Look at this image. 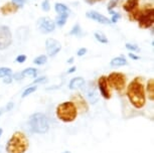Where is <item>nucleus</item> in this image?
<instances>
[{"label": "nucleus", "instance_id": "obj_1", "mask_svg": "<svg viewBox=\"0 0 154 153\" xmlns=\"http://www.w3.org/2000/svg\"><path fill=\"white\" fill-rule=\"evenodd\" d=\"M128 100L136 109H142L146 105V93L143 84V79L140 77H136L127 86L126 92Z\"/></svg>", "mask_w": 154, "mask_h": 153}, {"label": "nucleus", "instance_id": "obj_2", "mask_svg": "<svg viewBox=\"0 0 154 153\" xmlns=\"http://www.w3.org/2000/svg\"><path fill=\"white\" fill-rule=\"evenodd\" d=\"M29 148V140L24 133L16 131L11 135L5 145L7 153H25Z\"/></svg>", "mask_w": 154, "mask_h": 153}, {"label": "nucleus", "instance_id": "obj_3", "mask_svg": "<svg viewBox=\"0 0 154 153\" xmlns=\"http://www.w3.org/2000/svg\"><path fill=\"white\" fill-rule=\"evenodd\" d=\"M78 109L72 101L60 103L57 106V118L63 123H72L78 117Z\"/></svg>", "mask_w": 154, "mask_h": 153}, {"label": "nucleus", "instance_id": "obj_4", "mask_svg": "<svg viewBox=\"0 0 154 153\" xmlns=\"http://www.w3.org/2000/svg\"><path fill=\"white\" fill-rule=\"evenodd\" d=\"M30 129L37 134H45L49 130V123L43 113H33L28 119Z\"/></svg>", "mask_w": 154, "mask_h": 153}, {"label": "nucleus", "instance_id": "obj_5", "mask_svg": "<svg viewBox=\"0 0 154 153\" xmlns=\"http://www.w3.org/2000/svg\"><path fill=\"white\" fill-rule=\"evenodd\" d=\"M139 27L142 29H147L154 24V8L151 4L145 5L141 8V13L138 19Z\"/></svg>", "mask_w": 154, "mask_h": 153}, {"label": "nucleus", "instance_id": "obj_6", "mask_svg": "<svg viewBox=\"0 0 154 153\" xmlns=\"http://www.w3.org/2000/svg\"><path fill=\"white\" fill-rule=\"evenodd\" d=\"M107 82H108L110 88L114 89L115 91L123 92L127 86V78L123 73L120 72H112L111 74L107 77Z\"/></svg>", "mask_w": 154, "mask_h": 153}, {"label": "nucleus", "instance_id": "obj_7", "mask_svg": "<svg viewBox=\"0 0 154 153\" xmlns=\"http://www.w3.org/2000/svg\"><path fill=\"white\" fill-rule=\"evenodd\" d=\"M12 43V35L9 27L6 25L0 26V50H6Z\"/></svg>", "mask_w": 154, "mask_h": 153}, {"label": "nucleus", "instance_id": "obj_8", "mask_svg": "<svg viewBox=\"0 0 154 153\" xmlns=\"http://www.w3.org/2000/svg\"><path fill=\"white\" fill-rule=\"evenodd\" d=\"M37 28L42 33H51L56 28V23L49 17H40L37 20Z\"/></svg>", "mask_w": 154, "mask_h": 153}, {"label": "nucleus", "instance_id": "obj_9", "mask_svg": "<svg viewBox=\"0 0 154 153\" xmlns=\"http://www.w3.org/2000/svg\"><path fill=\"white\" fill-rule=\"evenodd\" d=\"M71 101L75 104V106L77 107V109H78V112H80V113L84 114L89 111L88 103H87L85 98H84L80 93L72 94L71 97Z\"/></svg>", "mask_w": 154, "mask_h": 153}, {"label": "nucleus", "instance_id": "obj_10", "mask_svg": "<svg viewBox=\"0 0 154 153\" xmlns=\"http://www.w3.org/2000/svg\"><path fill=\"white\" fill-rule=\"evenodd\" d=\"M98 88L100 91L101 96L105 100H110L112 98L111 88H110L108 82H107L106 76H101L98 80Z\"/></svg>", "mask_w": 154, "mask_h": 153}, {"label": "nucleus", "instance_id": "obj_11", "mask_svg": "<svg viewBox=\"0 0 154 153\" xmlns=\"http://www.w3.org/2000/svg\"><path fill=\"white\" fill-rule=\"evenodd\" d=\"M45 50L49 57H56L62 50V44L56 38L49 37L45 40Z\"/></svg>", "mask_w": 154, "mask_h": 153}, {"label": "nucleus", "instance_id": "obj_12", "mask_svg": "<svg viewBox=\"0 0 154 153\" xmlns=\"http://www.w3.org/2000/svg\"><path fill=\"white\" fill-rule=\"evenodd\" d=\"M86 16L90 19L94 20L96 22H99V23H101V24H110L111 23L110 19L107 18L105 15L100 14L99 12H97V11H94V10L88 11V12L86 13Z\"/></svg>", "mask_w": 154, "mask_h": 153}, {"label": "nucleus", "instance_id": "obj_13", "mask_svg": "<svg viewBox=\"0 0 154 153\" xmlns=\"http://www.w3.org/2000/svg\"><path fill=\"white\" fill-rule=\"evenodd\" d=\"M84 86H85V80H84L82 77L74 78V79L71 80V82L69 84V90H72V91L82 89Z\"/></svg>", "mask_w": 154, "mask_h": 153}, {"label": "nucleus", "instance_id": "obj_14", "mask_svg": "<svg viewBox=\"0 0 154 153\" xmlns=\"http://www.w3.org/2000/svg\"><path fill=\"white\" fill-rule=\"evenodd\" d=\"M19 9V7L15 5L14 3H6L4 4L3 6L0 8V10H1V13L3 14V15H8V14H13L17 12Z\"/></svg>", "mask_w": 154, "mask_h": 153}, {"label": "nucleus", "instance_id": "obj_15", "mask_svg": "<svg viewBox=\"0 0 154 153\" xmlns=\"http://www.w3.org/2000/svg\"><path fill=\"white\" fill-rule=\"evenodd\" d=\"M145 93H146L148 99H149L151 102H153L154 101V79L153 78H151V79L147 81Z\"/></svg>", "mask_w": 154, "mask_h": 153}, {"label": "nucleus", "instance_id": "obj_16", "mask_svg": "<svg viewBox=\"0 0 154 153\" xmlns=\"http://www.w3.org/2000/svg\"><path fill=\"white\" fill-rule=\"evenodd\" d=\"M139 6V0H126L123 5V9L126 12H131Z\"/></svg>", "mask_w": 154, "mask_h": 153}, {"label": "nucleus", "instance_id": "obj_17", "mask_svg": "<svg viewBox=\"0 0 154 153\" xmlns=\"http://www.w3.org/2000/svg\"><path fill=\"white\" fill-rule=\"evenodd\" d=\"M87 96H88V99L92 104H96L99 101L98 93L96 92L93 86H90V88L88 89V91H87Z\"/></svg>", "mask_w": 154, "mask_h": 153}, {"label": "nucleus", "instance_id": "obj_18", "mask_svg": "<svg viewBox=\"0 0 154 153\" xmlns=\"http://www.w3.org/2000/svg\"><path fill=\"white\" fill-rule=\"evenodd\" d=\"M127 60L125 59L124 57H116L114 59L111 60V62H110V65H111V67H123V66H126L127 65Z\"/></svg>", "mask_w": 154, "mask_h": 153}, {"label": "nucleus", "instance_id": "obj_19", "mask_svg": "<svg viewBox=\"0 0 154 153\" xmlns=\"http://www.w3.org/2000/svg\"><path fill=\"white\" fill-rule=\"evenodd\" d=\"M54 9H56V12L59 14V15H63V14L69 15V9L63 3H56Z\"/></svg>", "mask_w": 154, "mask_h": 153}, {"label": "nucleus", "instance_id": "obj_20", "mask_svg": "<svg viewBox=\"0 0 154 153\" xmlns=\"http://www.w3.org/2000/svg\"><path fill=\"white\" fill-rule=\"evenodd\" d=\"M23 77H31V78H36L37 77V70L33 68H27L25 70H23L21 72Z\"/></svg>", "mask_w": 154, "mask_h": 153}, {"label": "nucleus", "instance_id": "obj_21", "mask_svg": "<svg viewBox=\"0 0 154 153\" xmlns=\"http://www.w3.org/2000/svg\"><path fill=\"white\" fill-rule=\"evenodd\" d=\"M94 36H95V38L97 39L99 42H101V43H104V44H106V43L109 42V40H108V38H107V36L103 32H102V31H96V32L94 33Z\"/></svg>", "mask_w": 154, "mask_h": 153}, {"label": "nucleus", "instance_id": "obj_22", "mask_svg": "<svg viewBox=\"0 0 154 153\" xmlns=\"http://www.w3.org/2000/svg\"><path fill=\"white\" fill-rule=\"evenodd\" d=\"M48 62V57L45 56V54H42V56H38L37 57L33 60V63L34 65H37V66H42L46 63Z\"/></svg>", "mask_w": 154, "mask_h": 153}, {"label": "nucleus", "instance_id": "obj_23", "mask_svg": "<svg viewBox=\"0 0 154 153\" xmlns=\"http://www.w3.org/2000/svg\"><path fill=\"white\" fill-rule=\"evenodd\" d=\"M68 16L69 15H66V14H63V15H57V18H56V23L59 25L60 27L63 26V25L66 24V22Z\"/></svg>", "mask_w": 154, "mask_h": 153}, {"label": "nucleus", "instance_id": "obj_24", "mask_svg": "<svg viewBox=\"0 0 154 153\" xmlns=\"http://www.w3.org/2000/svg\"><path fill=\"white\" fill-rule=\"evenodd\" d=\"M36 89H37V87H36V86H31V87H28L27 89H25V90L22 92L21 97H22V98H25V97L29 96V95H31V94L34 93V92L36 91Z\"/></svg>", "mask_w": 154, "mask_h": 153}, {"label": "nucleus", "instance_id": "obj_25", "mask_svg": "<svg viewBox=\"0 0 154 153\" xmlns=\"http://www.w3.org/2000/svg\"><path fill=\"white\" fill-rule=\"evenodd\" d=\"M71 35H75V36H80L82 34V29H81L80 24H75L74 25V27L72 28V30L69 31Z\"/></svg>", "mask_w": 154, "mask_h": 153}, {"label": "nucleus", "instance_id": "obj_26", "mask_svg": "<svg viewBox=\"0 0 154 153\" xmlns=\"http://www.w3.org/2000/svg\"><path fill=\"white\" fill-rule=\"evenodd\" d=\"M12 71L9 68H0V78H5L7 76H11Z\"/></svg>", "mask_w": 154, "mask_h": 153}, {"label": "nucleus", "instance_id": "obj_27", "mask_svg": "<svg viewBox=\"0 0 154 153\" xmlns=\"http://www.w3.org/2000/svg\"><path fill=\"white\" fill-rule=\"evenodd\" d=\"M46 82H48V78L46 77H36L32 82V85L35 86V85H38V84H45Z\"/></svg>", "mask_w": 154, "mask_h": 153}, {"label": "nucleus", "instance_id": "obj_28", "mask_svg": "<svg viewBox=\"0 0 154 153\" xmlns=\"http://www.w3.org/2000/svg\"><path fill=\"white\" fill-rule=\"evenodd\" d=\"M126 48L128 50L132 51V53H137V51L140 50L137 44H132V43H126Z\"/></svg>", "mask_w": 154, "mask_h": 153}, {"label": "nucleus", "instance_id": "obj_29", "mask_svg": "<svg viewBox=\"0 0 154 153\" xmlns=\"http://www.w3.org/2000/svg\"><path fill=\"white\" fill-rule=\"evenodd\" d=\"M118 2H119V0H110V2L108 3V10L110 11V13H115L114 11H113V8H115L116 7V5L118 4Z\"/></svg>", "mask_w": 154, "mask_h": 153}, {"label": "nucleus", "instance_id": "obj_30", "mask_svg": "<svg viewBox=\"0 0 154 153\" xmlns=\"http://www.w3.org/2000/svg\"><path fill=\"white\" fill-rule=\"evenodd\" d=\"M42 8L43 9V11H49L51 9V4H49V0H45V1L42 3Z\"/></svg>", "mask_w": 154, "mask_h": 153}, {"label": "nucleus", "instance_id": "obj_31", "mask_svg": "<svg viewBox=\"0 0 154 153\" xmlns=\"http://www.w3.org/2000/svg\"><path fill=\"white\" fill-rule=\"evenodd\" d=\"M25 60H26V56H25V54H19V56L16 57V59H15V62L19 63H23Z\"/></svg>", "mask_w": 154, "mask_h": 153}, {"label": "nucleus", "instance_id": "obj_32", "mask_svg": "<svg viewBox=\"0 0 154 153\" xmlns=\"http://www.w3.org/2000/svg\"><path fill=\"white\" fill-rule=\"evenodd\" d=\"M12 79L15 80V81H21L22 79H24V77L22 76L21 72H17V73H15L12 76Z\"/></svg>", "mask_w": 154, "mask_h": 153}, {"label": "nucleus", "instance_id": "obj_33", "mask_svg": "<svg viewBox=\"0 0 154 153\" xmlns=\"http://www.w3.org/2000/svg\"><path fill=\"white\" fill-rule=\"evenodd\" d=\"M120 17H121V15L119 13H113V16L110 21H111V23H116V22L120 19Z\"/></svg>", "mask_w": 154, "mask_h": 153}, {"label": "nucleus", "instance_id": "obj_34", "mask_svg": "<svg viewBox=\"0 0 154 153\" xmlns=\"http://www.w3.org/2000/svg\"><path fill=\"white\" fill-rule=\"evenodd\" d=\"M12 3L17 5L18 7H22L23 4L25 3V0H12Z\"/></svg>", "mask_w": 154, "mask_h": 153}, {"label": "nucleus", "instance_id": "obj_35", "mask_svg": "<svg viewBox=\"0 0 154 153\" xmlns=\"http://www.w3.org/2000/svg\"><path fill=\"white\" fill-rule=\"evenodd\" d=\"M13 107H14V103H12V102H9L7 104L6 106L4 107V110H5V112H8V111H11L13 109Z\"/></svg>", "mask_w": 154, "mask_h": 153}, {"label": "nucleus", "instance_id": "obj_36", "mask_svg": "<svg viewBox=\"0 0 154 153\" xmlns=\"http://www.w3.org/2000/svg\"><path fill=\"white\" fill-rule=\"evenodd\" d=\"M87 54V48L86 47H82V48H80L79 50H78V53L77 54L79 57H83V56H85V54Z\"/></svg>", "mask_w": 154, "mask_h": 153}, {"label": "nucleus", "instance_id": "obj_37", "mask_svg": "<svg viewBox=\"0 0 154 153\" xmlns=\"http://www.w3.org/2000/svg\"><path fill=\"white\" fill-rule=\"evenodd\" d=\"M12 76H7V77H5L3 78V83L4 84H6V85H8V84H11L12 83Z\"/></svg>", "mask_w": 154, "mask_h": 153}, {"label": "nucleus", "instance_id": "obj_38", "mask_svg": "<svg viewBox=\"0 0 154 153\" xmlns=\"http://www.w3.org/2000/svg\"><path fill=\"white\" fill-rule=\"evenodd\" d=\"M85 1L89 5H94V4L97 3V2H101V1H103V0H85Z\"/></svg>", "mask_w": 154, "mask_h": 153}, {"label": "nucleus", "instance_id": "obj_39", "mask_svg": "<svg viewBox=\"0 0 154 153\" xmlns=\"http://www.w3.org/2000/svg\"><path fill=\"white\" fill-rule=\"evenodd\" d=\"M129 57H131L132 60H138L139 59H140L138 56H136V54H134L133 53H129Z\"/></svg>", "mask_w": 154, "mask_h": 153}, {"label": "nucleus", "instance_id": "obj_40", "mask_svg": "<svg viewBox=\"0 0 154 153\" xmlns=\"http://www.w3.org/2000/svg\"><path fill=\"white\" fill-rule=\"evenodd\" d=\"M75 70H77V68L75 67H72L68 71V74H72V73H74V72H75Z\"/></svg>", "mask_w": 154, "mask_h": 153}, {"label": "nucleus", "instance_id": "obj_41", "mask_svg": "<svg viewBox=\"0 0 154 153\" xmlns=\"http://www.w3.org/2000/svg\"><path fill=\"white\" fill-rule=\"evenodd\" d=\"M3 113H5V110H4V108H0V117L3 115Z\"/></svg>", "mask_w": 154, "mask_h": 153}, {"label": "nucleus", "instance_id": "obj_42", "mask_svg": "<svg viewBox=\"0 0 154 153\" xmlns=\"http://www.w3.org/2000/svg\"><path fill=\"white\" fill-rule=\"evenodd\" d=\"M72 62H74V57H71V59H69V60H68V63H72Z\"/></svg>", "mask_w": 154, "mask_h": 153}, {"label": "nucleus", "instance_id": "obj_43", "mask_svg": "<svg viewBox=\"0 0 154 153\" xmlns=\"http://www.w3.org/2000/svg\"><path fill=\"white\" fill-rule=\"evenodd\" d=\"M2 133H3V129H2V128H0V137L2 136Z\"/></svg>", "mask_w": 154, "mask_h": 153}, {"label": "nucleus", "instance_id": "obj_44", "mask_svg": "<svg viewBox=\"0 0 154 153\" xmlns=\"http://www.w3.org/2000/svg\"><path fill=\"white\" fill-rule=\"evenodd\" d=\"M63 153H72L71 151H68V150H66V151H63Z\"/></svg>", "mask_w": 154, "mask_h": 153}]
</instances>
